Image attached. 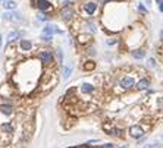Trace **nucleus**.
Here are the masks:
<instances>
[{
  "mask_svg": "<svg viewBox=\"0 0 163 148\" xmlns=\"http://www.w3.org/2000/svg\"><path fill=\"white\" fill-rule=\"evenodd\" d=\"M38 59L44 66H49L53 63V51L52 50H43L38 53Z\"/></svg>",
  "mask_w": 163,
  "mask_h": 148,
  "instance_id": "obj_1",
  "label": "nucleus"
},
{
  "mask_svg": "<svg viewBox=\"0 0 163 148\" xmlns=\"http://www.w3.org/2000/svg\"><path fill=\"white\" fill-rule=\"evenodd\" d=\"M144 129L141 126H138V125H134V126H131L129 128V135L132 136V138H135V139H140V138H143L144 136Z\"/></svg>",
  "mask_w": 163,
  "mask_h": 148,
  "instance_id": "obj_2",
  "label": "nucleus"
},
{
  "mask_svg": "<svg viewBox=\"0 0 163 148\" xmlns=\"http://www.w3.org/2000/svg\"><path fill=\"white\" fill-rule=\"evenodd\" d=\"M119 85H121L122 89H131V88L135 85V79H134V78H131V76H125V78L121 79Z\"/></svg>",
  "mask_w": 163,
  "mask_h": 148,
  "instance_id": "obj_3",
  "label": "nucleus"
},
{
  "mask_svg": "<svg viewBox=\"0 0 163 148\" xmlns=\"http://www.w3.org/2000/svg\"><path fill=\"white\" fill-rule=\"evenodd\" d=\"M53 34H63L60 29H57L56 25H46L43 28V35H49V37H53Z\"/></svg>",
  "mask_w": 163,
  "mask_h": 148,
  "instance_id": "obj_4",
  "label": "nucleus"
},
{
  "mask_svg": "<svg viewBox=\"0 0 163 148\" xmlns=\"http://www.w3.org/2000/svg\"><path fill=\"white\" fill-rule=\"evenodd\" d=\"M72 16H74V9L69 6V7H63V10H62V19L63 21H71L72 19Z\"/></svg>",
  "mask_w": 163,
  "mask_h": 148,
  "instance_id": "obj_5",
  "label": "nucleus"
},
{
  "mask_svg": "<svg viewBox=\"0 0 163 148\" xmlns=\"http://www.w3.org/2000/svg\"><path fill=\"white\" fill-rule=\"evenodd\" d=\"M35 6L38 7L40 10H49V9H52V3L49 0H37Z\"/></svg>",
  "mask_w": 163,
  "mask_h": 148,
  "instance_id": "obj_6",
  "label": "nucleus"
},
{
  "mask_svg": "<svg viewBox=\"0 0 163 148\" xmlns=\"http://www.w3.org/2000/svg\"><path fill=\"white\" fill-rule=\"evenodd\" d=\"M84 10H85L88 15H93L95 10H97V5H95L94 2H88V3L84 5Z\"/></svg>",
  "mask_w": 163,
  "mask_h": 148,
  "instance_id": "obj_7",
  "label": "nucleus"
},
{
  "mask_svg": "<svg viewBox=\"0 0 163 148\" xmlns=\"http://www.w3.org/2000/svg\"><path fill=\"white\" fill-rule=\"evenodd\" d=\"M0 131H2L3 134H6V135H12L14 134V126L6 122V123H2V125H0Z\"/></svg>",
  "mask_w": 163,
  "mask_h": 148,
  "instance_id": "obj_8",
  "label": "nucleus"
},
{
  "mask_svg": "<svg viewBox=\"0 0 163 148\" xmlns=\"http://www.w3.org/2000/svg\"><path fill=\"white\" fill-rule=\"evenodd\" d=\"M104 129L109 132V135H113V136H118V138H121L123 134V131L121 128H113V126H110V128H104Z\"/></svg>",
  "mask_w": 163,
  "mask_h": 148,
  "instance_id": "obj_9",
  "label": "nucleus"
},
{
  "mask_svg": "<svg viewBox=\"0 0 163 148\" xmlns=\"http://www.w3.org/2000/svg\"><path fill=\"white\" fill-rule=\"evenodd\" d=\"M0 113H2V115H6V116H10L14 113V108H12V106H9V104H0Z\"/></svg>",
  "mask_w": 163,
  "mask_h": 148,
  "instance_id": "obj_10",
  "label": "nucleus"
},
{
  "mask_svg": "<svg viewBox=\"0 0 163 148\" xmlns=\"http://www.w3.org/2000/svg\"><path fill=\"white\" fill-rule=\"evenodd\" d=\"M149 87H150V81H149V79H146V78L141 79V81L135 85V88H137V89H140V91H144V89H147Z\"/></svg>",
  "mask_w": 163,
  "mask_h": 148,
  "instance_id": "obj_11",
  "label": "nucleus"
},
{
  "mask_svg": "<svg viewBox=\"0 0 163 148\" xmlns=\"http://www.w3.org/2000/svg\"><path fill=\"white\" fill-rule=\"evenodd\" d=\"M80 89H81V93H84V94H91L94 91V87L91 84H82Z\"/></svg>",
  "mask_w": 163,
  "mask_h": 148,
  "instance_id": "obj_12",
  "label": "nucleus"
},
{
  "mask_svg": "<svg viewBox=\"0 0 163 148\" xmlns=\"http://www.w3.org/2000/svg\"><path fill=\"white\" fill-rule=\"evenodd\" d=\"M3 7L9 9V10H14V9H16V2H14V0H3Z\"/></svg>",
  "mask_w": 163,
  "mask_h": 148,
  "instance_id": "obj_13",
  "label": "nucleus"
},
{
  "mask_svg": "<svg viewBox=\"0 0 163 148\" xmlns=\"http://www.w3.org/2000/svg\"><path fill=\"white\" fill-rule=\"evenodd\" d=\"M31 47H33V44H31L29 40H21V48H22L24 51H29Z\"/></svg>",
  "mask_w": 163,
  "mask_h": 148,
  "instance_id": "obj_14",
  "label": "nucleus"
},
{
  "mask_svg": "<svg viewBox=\"0 0 163 148\" xmlns=\"http://www.w3.org/2000/svg\"><path fill=\"white\" fill-rule=\"evenodd\" d=\"M131 54H132V57H134V59H143L144 56H146V50L138 48V50H134Z\"/></svg>",
  "mask_w": 163,
  "mask_h": 148,
  "instance_id": "obj_15",
  "label": "nucleus"
},
{
  "mask_svg": "<svg viewBox=\"0 0 163 148\" xmlns=\"http://www.w3.org/2000/svg\"><path fill=\"white\" fill-rule=\"evenodd\" d=\"M5 19L7 21H24L19 13H5Z\"/></svg>",
  "mask_w": 163,
  "mask_h": 148,
  "instance_id": "obj_16",
  "label": "nucleus"
},
{
  "mask_svg": "<svg viewBox=\"0 0 163 148\" xmlns=\"http://www.w3.org/2000/svg\"><path fill=\"white\" fill-rule=\"evenodd\" d=\"M71 70H72V67H71V66H63V70H62V74H63V79H68L69 75H71Z\"/></svg>",
  "mask_w": 163,
  "mask_h": 148,
  "instance_id": "obj_17",
  "label": "nucleus"
},
{
  "mask_svg": "<svg viewBox=\"0 0 163 148\" xmlns=\"http://www.w3.org/2000/svg\"><path fill=\"white\" fill-rule=\"evenodd\" d=\"M19 35H21L19 32H10L9 34V37H7V41H9V43H14L15 40L19 38Z\"/></svg>",
  "mask_w": 163,
  "mask_h": 148,
  "instance_id": "obj_18",
  "label": "nucleus"
},
{
  "mask_svg": "<svg viewBox=\"0 0 163 148\" xmlns=\"http://www.w3.org/2000/svg\"><path fill=\"white\" fill-rule=\"evenodd\" d=\"M90 40H91V37H88V35H80V37H78V41H80L81 44H87Z\"/></svg>",
  "mask_w": 163,
  "mask_h": 148,
  "instance_id": "obj_19",
  "label": "nucleus"
},
{
  "mask_svg": "<svg viewBox=\"0 0 163 148\" xmlns=\"http://www.w3.org/2000/svg\"><path fill=\"white\" fill-rule=\"evenodd\" d=\"M94 67H95L94 62H85V65H84V69H85V70H93Z\"/></svg>",
  "mask_w": 163,
  "mask_h": 148,
  "instance_id": "obj_20",
  "label": "nucleus"
},
{
  "mask_svg": "<svg viewBox=\"0 0 163 148\" xmlns=\"http://www.w3.org/2000/svg\"><path fill=\"white\" fill-rule=\"evenodd\" d=\"M106 43H107V46H113V44H116V38H109Z\"/></svg>",
  "mask_w": 163,
  "mask_h": 148,
  "instance_id": "obj_21",
  "label": "nucleus"
},
{
  "mask_svg": "<svg viewBox=\"0 0 163 148\" xmlns=\"http://www.w3.org/2000/svg\"><path fill=\"white\" fill-rule=\"evenodd\" d=\"M37 18H38L40 21H49V16H47V15H38Z\"/></svg>",
  "mask_w": 163,
  "mask_h": 148,
  "instance_id": "obj_22",
  "label": "nucleus"
},
{
  "mask_svg": "<svg viewBox=\"0 0 163 148\" xmlns=\"http://www.w3.org/2000/svg\"><path fill=\"white\" fill-rule=\"evenodd\" d=\"M138 9H140V12H141V13H147V9H146L143 5H138Z\"/></svg>",
  "mask_w": 163,
  "mask_h": 148,
  "instance_id": "obj_23",
  "label": "nucleus"
},
{
  "mask_svg": "<svg viewBox=\"0 0 163 148\" xmlns=\"http://www.w3.org/2000/svg\"><path fill=\"white\" fill-rule=\"evenodd\" d=\"M144 148H160V145L159 144H150V145H146Z\"/></svg>",
  "mask_w": 163,
  "mask_h": 148,
  "instance_id": "obj_24",
  "label": "nucleus"
},
{
  "mask_svg": "<svg viewBox=\"0 0 163 148\" xmlns=\"http://www.w3.org/2000/svg\"><path fill=\"white\" fill-rule=\"evenodd\" d=\"M149 66L154 67L156 66V60H154V59H149Z\"/></svg>",
  "mask_w": 163,
  "mask_h": 148,
  "instance_id": "obj_25",
  "label": "nucleus"
},
{
  "mask_svg": "<svg viewBox=\"0 0 163 148\" xmlns=\"http://www.w3.org/2000/svg\"><path fill=\"white\" fill-rule=\"evenodd\" d=\"M43 40L46 41V43H50V41H52V37H49V35H43Z\"/></svg>",
  "mask_w": 163,
  "mask_h": 148,
  "instance_id": "obj_26",
  "label": "nucleus"
},
{
  "mask_svg": "<svg viewBox=\"0 0 163 148\" xmlns=\"http://www.w3.org/2000/svg\"><path fill=\"white\" fill-rule=\"evenodd\" d=\"M100 148H115V147H113V144H104V145H102Z\"/></svg>",
  "mask_w": 163,
  "mask_h": 148,
  "instance_id": "obj_27",
  "label": "nucleus"
},
{
  "mask_svg": "<svg viewBox=\"0 0 163 148\" xmlns=\"http://www.w3.org/2000/svg\"><path fill=\"white\" fill-rule=\"evenodd\" d=\"M156 2H157V5H159V9L162 10V9H163V7H162V5H163V3H162V0H156Z\"/></svg>",
  "mask_w": 163,
  "mask_h": 148,
  "instance_id": "obj_28",
  "label": "nucleus"
},
{
  "mask_svg": "<svg viewBox=\"0 0 163 148\" xmlns=\"http://www.w3.org/2000/svg\"><path fill=\"white\" fill-rule=\"evenodd\" d=\"M0 46H2V34H0Z\"/></svg>",
  "mask_w": 163,
  "mask_h": 148,
  "instance_id": "obj_29",
  "label": "nucleus"
},
{
  "mask_svg": "<svg viewBox=\"0 0 163 148\" xmlns=\"http://www.w3.org/2000/svg\"><path fill=\"white\" fill-rule=\"evenodd\" d=\"M121 148H128V147H126V145H125V147H121Z\"/></svg>",
  "mask_w": 163,
  "mask_h": 148,
  "instance_id": "obj_30",
  "label": "nucleus"
}]
</instances>
